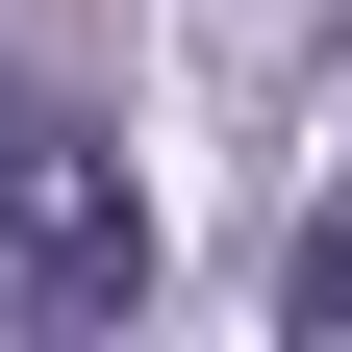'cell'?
I'll return each instance as SVG.
<instances>
[{"label": "cell", "mask_w": 352, "mask_h": 352, "mask_svg": "<svg viewBox=\"0 0 352 352\" xmlns=\"http://www.w3.org/2000/svg\"><path fill=\"white\" fill-rule=\"evenodd\" d=\"M277 352H352V201H327V227L277 252Z\"/></svg>", "instance_id": "obj_2"}, {"label": "cell", "mask_w": 352, "mask_h": 352, "mask_svg": "<svg viewBox=\"0 0 352 352\" xmlns=\"http://www.w3.org/2000/svg\"><path fill=\"white\" fill-rule=\"evenodd\" d=\"M0 302H25V327H126V302H151V201H126V151L51 76H0Z\"/></svg>", "instance_id": "obj_1"}]
</instances>
